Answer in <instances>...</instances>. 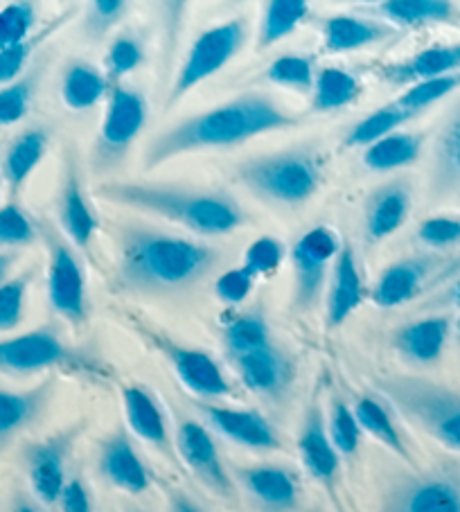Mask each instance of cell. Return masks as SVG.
<instances>
[{
  "mask_svg": "<svg viewBox=\"0 0 460 512\" xmlns=\"http://www.w3.org/2000/svg\"><path fill=\"white\" fill-rule=\"evenodd\" d=\"M97 197L203 237L230 235L246 224L240 201L221 190L185 188L172 183L106 181L97 188Z\"/></svg>",
  "mask_w": 460,
  "mask_h": 512,
  "instance_id": "obj_3",
  "label": "cell"
},
{
  "mask_svg": "<svg viewBox=\"0 0 460 512\" xmlns=\"http://www.w3.org/2000/svg\"><path fill=\"white\" fill-rule=\"evenodd\" d=\"M352 409H355L359 427L366 436L377 440L386 452H391L400 461L413 463V452L406 443L400 425H397L393 406L382 395H359L352 402Z\"/></svg>",
  "mask_w": 460,
  "mask_h": 512,
  "instance_id": "obj_27",
  "label": "cell"
},
{
  "mask_svg": "<svg viewBox=\"0 0 460 512\" xmlns=\"http://www.w3.org/2000/svg\"><path fill=\"white\" fill-rule=\"evenodd\" d=\"M147 122V100L140 91L127 86H115L109 93V107L97 131L91 167L97 176L109 174L125 163L140 131Z\"/></svg>",
  "mask_w": 460,
  "mask_h": 512,
  "instance_id": "obj_7",
  "label": "cell"
},
{
  "mask_svg": "<svg viewBox=\"0 0 460 512\" xmlns=\"http://www.w3.org/2000/svg\"><path fill=\"white\" fill-rule=\"evenodd\" d=\"M438 303H440V305L458 307V310H460V278L445 291V296H442V298L438 300Z\"/></svg>",
  "mask_w": 460,
  "mask_h": 512,
  "instance_id": "obj_57",
  "label": "cell"
},
{
  "mask_svg": "<svg viewBox=\"0 0 460 512\" xmlns=\"http://www.w3.org/2000/svg\"><path fill=\"white\" fill-rule=\"evenodd\" d=\"M48 249V300L61 319L82 325L88 316L86 276L75 246L50 224H39Z\"/></svg>",
  "mask_w": 460,
  "mask_h": 512,
  "instance_id": "obj_10",
  "label": "cell"
},
{
  "mask_svg": "<svg viewBox=\"0 0 460 512\" xmlns=\"http://www.w3.org/2000/svg\"><path fill=\"white\" fill-rule=\"evenodd\" d=\"M460 70V41L447 43V46H433L418 52L411 59L400 61L384 70V79L395 86H411L424 82V79L451 75Z\"/></svg>",
  "mask_w": 460,
  "mask_h": 512,
  "instance_id": "obj_28",
  "label": "cell"
},
{
  "mask_svg": "<svg viewBox=\"0 0 460 512\" xmlns=\"http://www.w3.org/2000/svg\"><path fill=\"white\" fill-rule=\"evenodd\" d=\"M357 3H386V0H357Z\"/></svg>",
  "mask_w": 460,
  "mask_h": 512,
  "instance_id": "obj_59",
  "label": "cell"
},
{
  "mask_svg": "<svg viewBox=\"0 0 460 512\" xmlns=\"http://www.w3.org/2000/svg\"><path fill=\"white\" fill-rule=\"evenodd\" d=\"M192 406L197 411V418L206 422L212 434L221 436L228 443L251 449V452H278L282 449L278 429L258 409L208 400H192Z\"/></svg>",
  "mask_w": 460,
  "mask_h": 512,
  "instance_id": "obj_15",
  "label": "cell"
},
{
  "mask_svg": "<svg viewBox=\"0 0 460 512\" xmlns=\"http://www.w3.org/2000/svg\"><path fill=\"white\" fill-rule=\"evenodd\" d=\"M10 512H46V506L32 497V492H16L10 503Z\"/></svg>",
  "mask_w": 460,
  "mask_h": 512,
  "instance_id": "obj_55",
  "label": "cell"
},
{
  "mask_svg": "<svg viewBox=\"0 0 460 512\" xmlns=\"http://www.w3.org/2000/svg\"><path fill=\"white\" fill-rule=\"evenodd\" d=\"M39 86V73L21 75L16 82L0 88V127L21 122L34 102Z\"/></svg>",
  "mask_w": 460,
  "mask_h": 512,
  "instance_id": "obj_43",
  "label": "cell"
},
{
  "mask_svg": "<svg viewBox=\"0 0 460 512\" xmlns=\"http://www.w3.org/2000/svg\"><path fill=\"white\" fill-rule=\"evenodd\" d=\"M122 409H125L127 427L147 447L165 456L172 465H181L176 456L174 429L163 402L152 388L145 384H125L120 388Z\"/></svg>",
  "mask_w": 460,
  "mask_h": 512,
  "instance_id": "obj_18",
  "label": "cell"
},
{
  "mask_svg": "<svg viewBox=\"0 0 460 512\" xmlns=\"http://www.w3.org/2000/svg\"><path fill=\"white\" fill-rule=\"evenodd\" d=\"M267 79L271 84L291 88V91H312L316 79L312 59L300 55H282L269 66Z\"/></svg>",
  "mask_w": 460,
  "mask_h": 512,
  "instance_id": "obj_46",
  "label": "cell"
},
{
  "mask_svg": "<svg viewBox=\"0 0 460 512\" xmlns=\"http://www.w3.org/2000/svg\"><path fill=\"white\" fill-rule=\"evenodd\" d=\"M84 361L55 328H37L0 339V375H37L57 368H79Z\"/></svg>",
  "mask_w": 460,
  "mask_h": 512,
  "instance_id": "obj_12",
  "label": "cell"
},
{
  "mask_svg": "<svg viewBox=\"0 0 460 512\" xmlns=\"http://www.w3.org/2000/svg\"><path fill=\"white\" fill-rule=\"evenodd\" d=\"M230 472L255 512H298L303 490L298 474L287 465L249 463L235 465Z\"/></svg>",
  "mask_w": 460,
  "mask_h": 512,
  "instance_id": "obj_16",
  "label": "cell"
},
{
  "mask_svg": "<svg viewBox=\"0 0 460 512\" xmlns=\"http://www.w3.org/2000/svg\"><path fill=\"white\" fill-rule=\"evenodd\" d=\"M118 280L145 296L183 294L219 267L221 251L192 237L127 222L115 228Z\"/></svg>",
  "mask_w": 460,
  "mask_h": 512,
  "instance_id": "obj_1",
  "label": "cell"
},
{
  "mask_svg": "<svg viewBox=\"0 0 460 512\" xmlns=\"http://www.w3.org/2000/svg\"><path fill=\"white\" fill-rule=\"evenodd\" d=\"M221 343H224L228 359L269 346L273 337L267 316L260 310H246L230 316L224 323V330H221Z\"/></svg>",
  "mask_w": 460,
  "mask_h": 512,
  "instance_id": "obj_33",
  "label": "cell"
},
{
  "mask_svg": "<svg viewBox=\"0 0 460 512\" xmlns=\"http://www.w3.org/2000/svg\"><path fill=\"white\" fill-rule=\"evenodd\" d=\"M456 337H458V343H460V316H458V321H456Z\"/></svg>",
  "mask_w": 460,
  "mask_h": 512,
  "instance_id": "obj_60",
  "label": "cell"
},
{
  "mask_svg": "<svg viewBox=\"0 0 460 512\" xmlns=\"http://www.w3.org/2000/svg\"><path fill=\"white\" fill-rule=\"evenodd\" d=\"M411 118H415V113H411L409 109H404L400 102H391L384 104L382 109H377L366 116L361 122H357L355 127L350 129V134L345 136V145L348 147H368L382 140L386 136L395 134L404 122H409Z\"/></svg>",
  "mask_w": 460,
  "mask_h": 512,
  "instance_id": "obj_38",
  "label": "cell"
},
{
  "mask_svg": "<svg viewBox=\"0 0 460 512\" xmlns=\"http://www.w3.org/2000/svg\"><path fill=\"white\" fill-rule=\"evenodd\" d=\"M255 280L258 278H255L246 267L226 269L224 273H219L215 280V296L228 307H240L251 298Z\"/></svg>",
  "mask_w": 460,
  "mask_h": 512,
  "instance_id": "obj_49",
  "label": "cell"
},
{
  "mask_svg": "<svg viewBox=\"0 0 460 512\" xmlns=\"http://www.w3.org/2000/svg\"><path fill=\"white\" fill-rule=\"evenodd\" d=\"M377 512H460V465L395 472L384 485Z\"/></svg>",
  "mask_w": 460,
  "mask_h": 512,
  "instance_id": "obj_6",
  "label": "cell"
},
{
  "mask_svg": "<svg viewBox=\"0 0 460 512\" xmlns=\"http://www.w3.org/2000/svg\"><path fill=\"white\" fill-rule=\"evenodd\" d=\"M174 445L179 463L203 488L215 494L219 501L228 503V506L240 503V490H237L233 472L226 465L217 438L206 422L192 416H181L176 420Z\"/></svg>",
  "mask_w": 460,
  "mask_h": 512,
  "instance_id": "obj_8",
  "label": "cell"
},
{
  "mask_svg": "<svg viewBox=\"0 0 460 512\" xmlns=\"http://www.w3.org/2000/svg\"><path fill=\"white\" fill-rule=\"evenodd\" d=\"M375 391L433 443L460 456V391L420 375H384Z\"/></svg>",
  "mask_w": 460,
  "mask_h": 512,
  "instance_id": "obj_4",
  "label": "cell"
},
{
  "mask_svg": "<svg viewBox=\"0 0 460 512\" xmlns=\"http://www.w3.org/2000/svg\"><path fill=\"white\" fill-rule=\"evenodd\" d=\"M0 181H3V174H0Z\"/></svg>",
  "mask_w": 460,
  "mask_h": 512,
  "instance_id": "obj_61",
  "label": "cell"
},
{
  "mask_svg": "<svg viewBox=\"0 0 460 512\" xmlns=\"http://www.w3.org/2000/svg\"><path fill=\"white\" fill-rule=\"evenodd\" d=\"M41 235V226L16 201L0 206V249L30 246Z\"/></svg>",
  "mask_w": 460,
  "mask_h": 512,
  "instance_id": "obj_41",
  "label": "cell"
},
{
  "mask_svg": "<svg viewBox=\"0 0 460 512\" xmlns=\"http://www.w3.org/2000/svg\"><path fill=\"white\" fill-rule=\"evenodd\" d=\"M454 330L449 316L431 314L400 325L393 332L391 346L404 361L413 366H433L445 355Z\"/></svg>",
  "mask_w": 460,
  "mask_h": 512,
  "instance_id": "obj_24",
  "label": "cell"
},
{
  "mask_svg": "<svg viewBox=\"0 0 460 512\" xmlns=\"http://www.w3.org/2000/svg\"><path fill=\"white\" fill-rule=\"evenodd\" d=\"M366 296L364 273L355 249L350 242L341 244L330 271V285H327L325 300V321L330 328H339L355 314Z\"/></svg>",
  "mask_w": 460,
  "mask_h": 512,
  "instance_id": "obj_23",
  "label": "cell"
},
{
  "mask_svg": "<svg viewBox=\"0 0 460 512\" xmlns=\"http://www.w3.org/2000/svg\"><path fill=\"white\" fill-rule=\"evenodd\" d=\"M106 93H109V82L95 66L86 61H73L66 66L64 77H61V100L68 109H93L97 102L104 100Z\"/></svg>",
  "mask_w": 460,
  "mask_h": 512,
  "instance_id": "obj_32",
  "label": "cell"
},
{
  "mask_svg": "<svg viewBox=\"0 0 460 512\" xmlns=\"http://www.w3.org/2000/svg\"><path fill=\"white\" fill-rule=\"evenodd\" d=\"M361 93V84L348 70L327 66L314 79L312 88V109L314 111H336L352 104Z\"/></svg>",
  "mask_w": 460,
  "mask_h": 512,
  "instance_id": "obj_36",
  "label": "cell"
},
{
  "mask_svg": "<svg viewBox=\"0 0 460 512\" xmlns=\"http://www.w3.org/2000/svg\"><path fill=\"white\" fill-rule=\"evenodd\" d=\"M55 395V379L46 377L32 388L0 386V449L30 429L48 411Z\"/></svg>",
  "mask_w": 460,
  "mask_h": 512,
  "instance_id": "obj_25",
  "label": "cell"
},
{
  "mask_svg": "<svg viewBox=\"0 0 460 512\" xmlns=\"http://www.w3.org/2000/svg\"><path fill=\"white\" fill-rule=\"evenodd\" d=\"M16 260H19V255H16V253H12V251H0V282L10 280Z\"/></svg>",
  "mask_w": 460,
  "mask_h": 512,
  "instance_id": "obj_56",
  "label": "cell"
},
{
  "mask_svg": "<svg viewBox=\"0 0 460 512\" xmlns=\"http://www.w3.org/2000/svg\"><path fill=\"white\" fill-rule=\"evenodd\" d=\"M125 10L127 0H91L84 28L93 39H100L120 23L122 16H125Z\"/></svg>",
  "mask_w": 460,
  "mask_h": 512,
  "instance_id": "obj_52",
  "label": "cell"
},
{
  "mask_svg": "<svg viewBox=\"0 0 460 512\" xmlns=\"http://www.w3.org/2000/svg\"><path fill=\"white\" fill-rule=\"evenodd\" d=\"M424 147L422 134H395L368 145L364 152V165L373 172H395L402 167L418 163Z\"/></svg>",
  "mask_w": 460,
  "mask_h": 512,
  "instance_id": "obj_34",
  "label": "cell"
},
{
  "mask_svg": "<svg viewBox=\"0 0 460 512\" xmlns=\"http://www.w3.org/2000/svg\"><path fill=\"white\" fill-rule=\"evenodd\" d=\"M125 512H145L143 508H138V506H127L125 508Z\"/></svg>",
  "mask_w": 460,
  "mask_h": 512,
  "instance_id": "obj_58",
  "label": "cell"
},
{
  "mask_svg": "<svg viewBox=\"0 0 460 512\" xmlns=\"http://www.w3.org/2000/svg\"><path fill=\"white\" fill-rule=\"evenodd\" d=\"M32 273L0 282V334L16 330L25 316Z\"/></svg>",
  "mask_w": 460,
  "mask_h": 512,
  "instance_id": "obj_45",
  "label": "cell"
},
{
  "mask_svg": "<svg viewBox=\"0 0 460 512\" xmlns=\"http://www.w3.org/2000/svg\"><path fill=\"white\" fill-rule=\"evenodd\" d=\"M460 188V104L449 113L433 147L429 190L436 199Z\"/></svg>",
  "mask_w": 460,
  "mask_h": 512,
  "instance_id": "obj_29",
  "label": "cell"
},
{
  "mask_svg": "<svg viewBox=\"0 0 460 512\" xmlns=\"http://www.w3.org/2000/svg\"><path fill=\"white\" fill-rule=\"evenodd\" d=\"M285 255V244L271 235H262L244 251L242 267L249 269L255 278H264L280 269V264L285 262Z\"/></svg>",
  "mask_w": 460,
  "mask_h": 512,
  "instance_id": "obj_48",
  "label": "cell"
},
{
  "mask_svg": "<svg viewBox=\"0 0 460 512\" xmlns=\"http://www.w3.org/2000/svg\"><path fill=\"white\" fill-rule=\"evenodd\" d=\"M382 14L400 25L451 23L458 19V10L451 0H386Z\"/></svg>",
  "mask_w": 460,
  "mask_h": 512,
  "instance_id": "obj_39",
  "label": "cell"
},
{
  "mask_svg": "<svg viewBox=\"0 0 460 512\" xmlns=\"http://www.w3.org/2000/svg\"><path fill=\"white\" fill-rule=\"evenodd\" d=\"M235 176L253 197L273 206H300L314 197L323 183V170L312 149L246 158Z\"/></svg>",
  "mask_w": 460,
  "mask_h": 512,
  "instance_id": "obj_5",
  "label": "cell"
},
{
  "mask_svg": "<svg viewBox=\"0 0 460 512\" xmlns=\"http://www.w3.org/2000/svg\"><path fill=\"white\" fill-rule=\"evenodd\" d=\"M418 240L420 244L427 246L433 251L451 249V246L460 244V217H449V215H436L424 219L418 226Z\"/></svg>",
  "mask_w": 460,
  "mask_h": 512,
  "instance_id": "obj_50",
  "label": "cell"
},
{
  "mask_svg": "<svg viewBox=\"0 0 460 512\" xmlns=\"http://www.w3.org/2000/svg\"><path fill=\"white\" fill-rule=\"evenodd\" d=\"M393 34L391 25L357 19V16H330L323 21V48L332 55L373 46Z\"/></svg>",
  "mask_w": 460,
  "mask_h": 512,
  "instance_id": "obj_31",
  "label": "cell"
},
{
  "mask_svg": "<svg viewBox=\"0 0 460 512\" xmlns=\"http://www.w3.org/2000/svg\"><path fill=\"white\" fill-rule=\"evenodd\" d=\"M37 7L32 0H14L0 10V50L14 48L32 37Z\"/></svg>",
  "mask_w": 460,
  "mask_h": 512,
  "instance_id": "obj_42",
  "label": "cell"
},
{
  "mask_svg": "<svg viewBox=\"0 0 460 512\" xmlns=\"http://www.w3.org/2000/svg\"><path fill=\"white\" fill-rule=\"evenodd\" d=\"M411 206L413 188L404 179L382 183L370 192L364 206V231L368 242H382L400 231L411 215Z\"/></svg>",
  "mask_w": 460,
  "mask_h": 512,
  "instance_id": "obj_26",
  "label": "cell"
},
{
  "mask_svg": "<svg viewBox=\"0 0 460 512\" xmlns=\"http://www.w3.org/2000/svg\"><path fill=\"white\" fill-rule=\"evenodd\" d=\"M309 12V0H269L264 7L258 48H271L278 41L289 37Z\"/></svg>",
  "mask_w": 460,
  "mask_h": 512,
  "instance_id": "obj_37",
  "label": "cell"
},
{
  "mask_svg": "<svg viewBox=\"0 0 460 512\" xmlns=\"http://www.w3.org/2000/svg\"><path fill=\"white\" fill-rule=\"evenodd\" d=\"M458 88H460V70L458 73L424 79V82L411 84L400 97H397V102H400L404 109H409L411 113L418 116L420 111H424L427 107H431V104H436L440 100H445L447 95L456 93Z\"/></svg>",
  "mask_w": 460,
  "mask_h": 512,
  "instance_id": "obj_44",
  "label": "cell"
},
{
  "mask_svg": "<svg viewBox=\"0 0 460 512\" xmlns=\"http://www.w3.org/2000/svg\"><path fill=\"white\" fill-rule=\"evenodd\" d=\"M235 377L246 391L258 395L260 400L278 404L291 393L296 379L294 361L276 343L246 352V355L228 359Z\"/></svg>",
  "mask_w": 460,
  "mask_h": 512,
  "instance_id": "obj_17",
  "label": "cell"
},
{
  "mask_svg": "<svg viewBox=\"0 0 460 512\" xmlns=\"http://www.w3.org/2000/svg\"><path fill=\"white\" fill-rule=\"evenodd\" d=\"M167 512H206L188 492L167 490Z\"/></svg>",
  "mask_w": 460,
  "mask_h": 512,
  "instance_id": "obj_54",
  "label": "cell"
},
{
  "mask_svg": "<svg viewBox=\"0 0 460 512\" xmlns=\"http://www.w3.org/2000/svg\"><path fill=\"white\" fill-rule=\"evenodd\" d=\"M246 34L249 32H246V23L242 19L226 21L201 32L199 39L192 43L188 55H185L174 82L167 88L165 109H172L176 102L183 100L199 84L230 64L237 57V52L244 48Z\"/></svg>",
  "mask_w": 460,
  "mask_h": 512,
  "instance_id": "obj_9",
  "label": "cell"
},
{
  "mask_svg": "<svg viewBox=\"0 0 460 512\" xmlns=\"http://www.w3.org/2000/svg\"><path fill=\"white\" fill-rule=\"evenodd\" d=\"M325 422L327 434H330L334 447L339 449V454L343 458L357 456L361 449V440H364V431L359 427V420L355 416L352 404L334 393L330 404H327Z\"/></svg>",
  "mask_w": 460,
  "mask_h": 512,
  "instance_id": "obj_40",
  "label": "cell"
},
{
  "mask_svg": "<svg viewBox=\"0 0 460 512\" xmlns=\"http://www.w3.org/2000/svg\"><path fill=\"white\" fill-rule=\"evenodd\" d=\"M298 122V116L282 109L271 95L244 93L161 131L149 140L143 165L145 170H156L183 154L235 147L271 131L291 129Z\"/></svg>",
  "mask_w": 460,
  "mask_h": 512,
  "instance_id": "obj_2",
  "label": "cell"
},
{
  "mask_svg": "<svg viewBox=\"0 0 460 512\" xmlns=\"http://www.w3.org/2000/svg\"><path fill=\"white\" fill-rule=\"evenodd\" d=\"M145 50L140 46V41L129 37V34H120L118 39L111 43L109 55H106V68L113 79H120L143 64Z\"/></svg>",
  "mask_w": 460,
  "mask_h": 512,
  "instance_id": "obj_51",
  "label": "cell"
},
{
  "mask_svg": "<svg viewBox=\"0 0 460 512\" xmlns=\"http://www.w3.org/2000/svg\"><path fill=\"white\" fill-rule=\"evenodd\" d=\"M57 213H59V228L75 249H91L93 237L97 233V215L88 199L82 170L73 154L66 156L64 174H61L59 185V199H57Z\"/></svg>",
  "mask_w": 460,
  "mask_h": 512,
  "instance_id": "obj_22",
  "label": "cell"
},
{
  "mask_svg": "<svg viewBox=\"0 0 460 512\" xmlns=\"http://www.w3.org/2000/svg\"><path fill=\"white\" fill-rule=\"evenodd\" d=\"M341 240L332 228H309L291 246V267H294V307L298 312L314 310L321 291L330 276L332 264L341 251Z\"/></svg>",
  "mask_w": 460,
  "mask_h": 512,
  "instance_id": "obj_14",
  "label": "cell"
},
{
  "mask_svg": "<svg viewBox=\"0 0 460 512\" xmlns=\"http://www.w3.org/2000/svg\"><path fill=\"white\" fill-rule=\"evenodd\" d=\"M188 7L190 0H156L158 28H161V52H158V57H161V73H158V77H161L163 84L170 82L172 77Z\"/></svg>",
  "mask_w": 460,
  "mask_h": 512,
  "instance_id": "obj_35",
  "label": "cell"
},
{
  "mask_svg": "<svg viewBox=\"0 0 460 512\" xmlns=\"http://www.w3.org/2000/svg\"><path fill=\"white\" fill-rule=\"evenodd\" d=\"M57 506L61 512H95L93 494L79 476H73V479L68 481Z\"/></svg>",
  "mask_w": 460,
  "mask_h": 512,
  "instance_id": "obj_53",
  "label": "cell"
},
{
  "mask_svg": "<svg viewBox=\"0 0 460 512\" xmlns=\"http://www.w3.org/2000/svg\"><path fill=\"white\" fill-rule=\"evenodd\" d=\"M296 449L305 472L336 501V485L341 481L343 456L334 447L330 434H327L325 409L316 397L309 402L303 422H300Z\"/></svg>",
  "mask_w": 460,
  "mask_h": 512,
  "instance_id": "obj_19",
  "label": "cell"
},
{
  "mask_svg": "<svg viewBox=\"0 0 460 512\" xmlns=\"http://www.w3.org/2000/svg\"><path fill=\"white\" fill-rule=\"evenodd\" d=\"M82 427H66L48 438L34 440L23 449V465L32 497L43 506H57L70 481L68 461L73 456Z\"/></svg>",
  "mask_w": 460,
  "mask_h": 512,
  "instance_id": "obj_13",
  "label": "cell"
},
{
  "mask_svg": "<svg viewBox=\"0 0 460 512\" xmlns=\"http://www.w3.org/2000/svg\"><path fill=\"white\" fill-rule=\"evenodd\" d=\"M440 255H409L382 271L373 287V303L382 310H395L418 298L424 289L431 287L433 278L438 276L440 267H445Z\"/></svg>",
  "mask_w": 460,
  "mask_h": 512,
  "instance_id": "obj_20",
  "label": "cell"
},
{
  "mask_svg": "<svg viewBox=\"0 0 460 512\" xmlns=\"http://www.w3.org/2000/svg\"><path fill=\"white\" fill-rule=\"evenodd\" d=\"M59 25H61V21L52 23L50 28L41 30L39 34H32L28 41L19 43V46L0 50V88L16 82V79L23 75V70H25V66H28V61L34 57V52H37L43 43H46V39L59 28Z\"/></svg>",
  "mask_w": 460,
  "mask_h": 512,
  "instance_id": "obj_47",
  "label": "cell"
},
{
  "mask_svg": "<svg viewBox=\"0 0 460 512\" xmlns=\"http://www.w3.org/2000/svg\"><path fill=\"white\" fill-rule=\"evenodd\" d=\"M97 472L115 490L140 497L152 488V470L125 429H115L97 445Z\"/></svg>",
  "mask_w": 460,
  "mask_h": 512,
  "instance_id": "obj_21",
  "label": "cell"
},
{
  "mask_svg": "<svg viewBox=\"0 0 460 512\" xmlns=\"http://www.w3.org/2000/svg\"><path fill=\"white\" fill-rule=\"evenodd\" d=\"M147 339L158 350L181 386L192 395V400L221 402L235 397V384L230 382L224 366L210 352L192 346H183L179 341L167 339L161 332L145 330Z\"/></svg>",
  "mask_w": 460,
  "mask_h": 512,
  "instance_id": "obj_11",
  "label": "cell"
},
{
  "mask_svg": "<svg viewBox=\"0 0 460 512\" xmlns=\"http://www.w3.org/2000/svg\"><path fill=\"white\" fill-rule=\"evenodd\" d=\"M48 147L50 136L48 131L41 127L25 129L21 136L14 138V143L5 152L3 167H0L3 181L12 194H19L23 185L28 183L34 170H37L43 158H46Z\"/></svg>",
  "mask_w": 460,
  "mask_h": 512,
  "instance_id": "obj_30",
  "label": "cell"
}]
</instances>
